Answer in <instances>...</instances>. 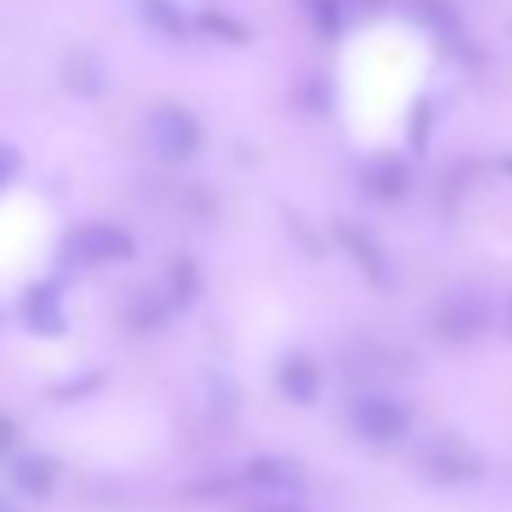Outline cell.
<instances>
[{
    "label": "cell",
    "mask_w": 512,
    "mask_h": 512,
    "mask_svg": "<svg viewBox=\"0 0 512 512\" xmlns=\"http://www.w3.org/2000/svg\"><path fill=\"white\" fill-rule=\"evenodd\" d=\"M494 322V304L485 300L481 290L463 286V290H449V295H440V304H435L431 313V327L440 340H449V345H467V340L485 336Z\"/></svg>",
    "instance_id": "cell-3"
},
{
    "label": "cell",
    "mask_w": 512,
    "mask_h": 512,
    "mask_svg": "<svg viewBox=\"0 0 512 512\" xmlns=\"http://www.w3.org/2000/svg\"><path fill=\"white\" fill-rule=\"evenodd\" d=\"M503 168H508V173H512V159H503Z\"/></svg>",
    "instance_id": "cell-25"
},
{
    "label": "cell",
    "mask_w": 512,
    "mask_h": 512,
    "mask_svg": "<svg viewBox=\"0 0 512 512\" xmlns=\"http://www.w3.org/2000/svg\"><path fill=\"white\" fill-rule=\"evenodd\" d=\"M68 245H73V259L87 263V268H109V263L136 259V236L118 223H82L68 236Z\"/></svg>",
    "instance_id": "cell-5"
},
{
    "label": "cell",
    "mask_w": 512,
    "mask_h": 512,
    "mask_svg": "<svg viewBox=\"0 0 512 512\" xmlns=\"http://www.w3.org/2000/svg\"><path fill=\"white\" fill-rule=\"evenodd\" d=\"M304 19L313 23L318 37H340V28H345V0H304Z\"/></svg>",
    "instance_id": "cell-18"
},
{
    "label": "cell",
    "mask_w": 512,
    "mask_h": 512,
    "mask_svg": "<svg viewBox=\"0 0 512 512\" xmlns=\"http://www.w3.org/2000/svg\"><path fill=\"white\" fill-rule=\"evenodd\" d=\"M349 431L358 440H368V445H399L413 431V408L395 395L368 390V395L349 399Z\"/></svg>",
    "instance_id": "cell-1"
},
{
    "label": "cell",
    "mask_w": 512,
    "mask_h": 512,
    "mask_svg": "<svg viewBox=\"0 0 512 512\" xmlns=\"http://www.w3.org/2000/svg\"><path fill=\"white\" fill-rule=\"evenodd\" d=\"M14 445H19V426H14V417L0 413V458H10Z\"/></svg>",
    "instance_id": "cell-20"
},
{
    "label": "cell",
    "mask_w": 512,
    "mask_h": 512,
    "mask_svg": "<svg viewBox=\"0 0 512 512\" xmlns=\"http://www.w3.org/2000/svg\"><path fill=\"white\" fill-rule=\"evenodd\" d=\"M277 386H281V395H286L290 404L309 408V404H318V395H322V368L313 363L309 354H281Z\"/></svg>",
    "instance_id": "cell-10"
},
{
    "label": "cell",
    "mask_w": 512,
    "mask_h": 512,
    "mask_svg": "<svg viewBox=\"0 0 512 512\" xmlns=\"http://www.w3.org/2000/svg\"><path fill=\"white\" fill-rule=\"evenodd\" d=\"M358 182L368 191V200L377 204H399L413 191V168L404 164V155H372L368 164L358 168Z\"/></svg>",
    "instance_id": "cell-8"
},
{
    "label": "cell",
    "mask_w": 512,
    "mask_h": 512,
    "mask_svg": "<svg viewBox=\"0 0 512 512\" xmlns=\"http://www.w3.org/2000/svg\"><path fill=\"white\" fill-rule=\"evenodd\" d=\"M200 290H204V277H200V268H195V259L177 254V259L168 263V286H164V295L173 300V309H186V304L200 300Z\"/></svg>",
    "instance_id": "cell-13"
},
{
    "label": "cell",
    "mask_w": 512,
    "mask_h": 512,
    "mask_svg": "<svg viewBox=\"0 0 512 512\" xmlns=\"http://www.w3.org/2000/svg\"><path fill=\"white\" fill-rule=\"evenodd\" d=\"M145 136H150V150H155L164 164H186V159L200 155V145H204L200 118L182 105L150 109V118H145Z\"/></svg>",
    "instance_id": "cell-2"
},
{
    "label": "cell",
    "mask_w": 512,
    "mask_h": 512,
    "mask_svg": "<svg viewBox=\"0 0 512 512\" xmlns=\"http://www.w3.org/2000/svg\"><path fill=\"white\" fill-rule=\"evenodd\" d=\"M19 318H23V327H28L32 336H46V340L64 336L68 313H64V295H59L55 281H32V286L23 290Z\"/></svg>",
    "instance_id": "cell-6"
},
{
    "label": "cell",
    "mask_w": 512,
    "mask_h": 512,
    "mask_svg": "<svg viewBox=\"0 0 512 512\" xmlns=\"http://www.w3.org/2000/svg\"><path fill=\"white\" fill-rule=\"evenodd\" d=\"M386 0H345V10H381Z\"/></svg>",
    "instance_id": "cell-22"
},
{
    "label": "cell",
    "mask_w": 512,
    "mask_h": 512,
    "mask_svg": "<svg viewBox=\"0 0 512 512\" xmlns=\"http://www.w3.org/2000/svg\"><path fill=\"white\" fill-rule=\"evenodd\" d=\"M64 87L78 91V96H100V91H105V68H100V59L87 55V50L68 55V64H64Z\"/></svg>",
    "instance_id": "cell-14"
},
{
    "label": "cell",
    "mask_w": 512,
    "mask_h": 512,
    "mask_svg": "<svg viewBox=\"0 0 512 512\" xmlns=\"http://www.w3.org/2000/svg\"><path fill=\"white\" fill-rule=\"evenodd\" d=\"M10 481H14V490L32 494V499H46V494H55L59 467L50 454H19L10 463Z\"/></svg>",
    "instance_id": "cell-11"
},
{
    "label": "cell",
    "mask_w": 512,
    "mask_h": 512,
    "mask_svg": "<svg viewBox=\"0 0 512 512\" xmlns=\"http://www.w3.org/2000/svg\"><path fill=\"white\" fill-rule=\"evenodd\" d=\"M173 300H168L164 290H145V295H136L132 309H127V327L132 331H164L168 322H173Z\"/></svg>",
    "instance_id": "cell-12"
},
{
    "label": "cell",
    "mask_w": 512,
    "mask_h": 512,
    "mask_svg": "<svg viewBox=\"0 0 512 512\" xmlns=\"http://www.w3.org/2000/svg\"><path fill=\"white\" fill-rule=\"evenodd\" d=\"M508 336H512V300H508Z\"/></svg>",
    "instance_id": "cell-24"
},
{
    "label": "cell",
    "mask_w": 512,
    "mask_h": 512,
    "mask_svg": "<svg viewBox=\"0 0 512 512\" xmlns=\"http://www.w3.org/2000/svg\"><path fill=\"white\" fill-rule=\"evenodd\" d=\"M254 512H309L304 503H290V499H272V503H263V508H254Z\"/></svg>",
    "instance_id": "cell-21"
},
{
    "label": "cell",
    "mask_w": 512,
    "mask_h": 512,
    "mask_svg": "<svg viewBox=\"0 0 512 512\" xmlns=\"http://www.w3.org/2000/svg\"><path fill=\"white\" fill-rule=\"evenodd\" d=\"M336 241H340V250L354 259V268L363 272L372 286H390V281H395V268H390L386 250H381V241L363 223H349V218H345V223H336Z\"/></svg>",
    "instance_id": "cell-7"
},
{
    "label": "cell",
    "mask_w": 512,
    "mask_h": 512,
    "mask_svg": "<svg viewBox=\"0 0 512 512\" xmlns=\"http://www.w3.org/2000/svg\"><path fill=\"white\" fill-rule=\"evenodd\" d=\"M136 10H141V19L155 32H164L168 41H182L186 28H191V23H186V10L173 5V0H136Z\"/></svg>",
    "instance_id": "cell-15"
},
{
    "label": "cell",
    "mask_w": 512,
    "mask_h": 512,
    "mask_svg": "<svg viewBox=\"0 0 512 512\" xmlns=\"http://www.w3.org/2000/svg\"><path fill=\"white\" fill-rule=\"evenodd\" d=\"M0 512H19V508H14V503H10V499H0Z\"/></svg>",
    "instance_id": "cell-23"
},
{
    "label": "cell",
    "mask_w": 512,
    "mask_h": 512,
    "mask_svg": "<svg viewBox=\"0 0 512 512\" xmlns=\"http://www.w3.org/2000/svg\"><path fill=\"white\" fill-rule=\"evenodd\" d=\"M14 173H19V150H14V145H0V191L10 186Z\"/></svg>",
    "instance_id": "cell-19"
},
{
    "label": "cell",
    "mask_w": 512,
    "mask_h": 512,
    "mask_svg": "<svg viewBox=\"0 0 512 512\" xmlns=\"http://www.w3.org/2000/svg\"><path fill=\"white\" fill-rule=\"evenodd\" d=\"M417 467L440 485H467V481H481L485 458L467 440H458V435H431L417 449Z\"/></svg>",
    "instance_id": "cell-4"
},
{
    "label": "cell",
    "mask_w": 512,
    "mask_h": 512,
    "mask_svg": "<svg viewBox=\"0 0 512 512\" xmlns=\"http://www.w3.org/2000/svg\"><path fill=\"white\" fill-rule=\"evenodd\" d=\"M195 28H200L204 37H213V41H227V46H245V41H250V28H245L241 19H232L227 10H200Z\"/></svg>",
    "instance_id": "cell-17"
},
{
    "label": "cell",
    "mask_w": 512,
    "mask_h": 512,
    "mask_svg": "<svg viewBox=\"0 0 512 512\" xmlns=\"http://www.w3.org/2000/svg\"><path fill=\"white\" fill-rule=\"evenodd\" d=\"M241 481L263 494H295L304 485V463L290 454H259L245 463Z\"/></svg>",
    "instance_id": "cell-9"
},
{
    "label": "cell",
    "mask_w": 512,
    "mask_h": 512,
    "mask_svg": "<svg viewBox=\"0 0 512 512\" xmlns=\"http://www.w3.org/2000/svg\"><path fill=\"white\" fill-rule=\"evenodd\" d=\"M417 14H422V23L440 41H454V46L463 41V19H458V10L449 0H417Z\"/></svg>",
    "instance_id": "cell-16"
}]
</instances>
